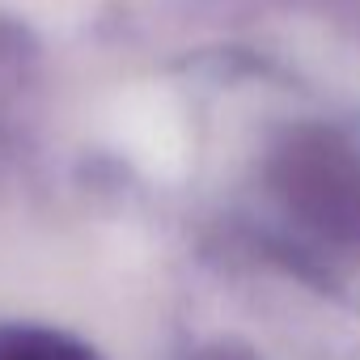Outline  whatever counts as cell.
<instances>
[{
	"label": "cell",
	"instance_id": "6da1fadb",
	"mask_svg": "<svg viewBox=\"0 0 360 360\" xmlns=\"http://www.w3.org/2000/svg\"><path fill=\"white\" fill-rule=\"evenodd\" d=\"M271 187L297 225L360 246V153L339 131H292L271 161Z\"/></svg>",
	"mask_w": 360,
	"mask_h": 360
},
{
	"label": "cell",
	"instance_id": "7a4b0ae2",
	"mask_svg": "<svg viewBox=\"0 0 360 360\" xmlns=\"http://www.w3.org/2000/svg\"><path fill=\"white\" fill-rule=\"evenodd\" d=\"M0 360H98L72 335L47 326H0Z\"/></svg>",
	"mask_w": 360,
	"mask_h": 360
}]
</instances>
